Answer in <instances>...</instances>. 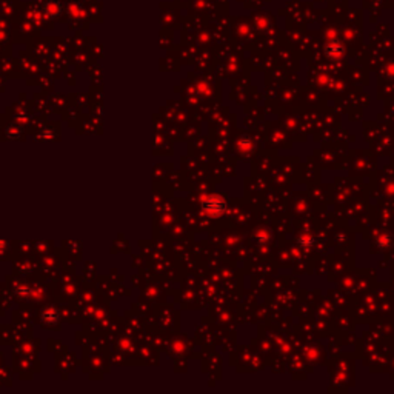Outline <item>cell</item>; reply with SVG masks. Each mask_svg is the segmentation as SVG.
Here are the masks:
<instances>
[{"mask_svg":"<svg viewBox=\"0 0 394 394\" xmlns=\"http://www.w3.org/2000/svg\"><path fill=\"white\" fill-rule=\"evenodd\" d=\"M342 52H344V46L339 43V42H330L327 46H325V54L328 55V57H341L342 55Z\"/></svg>","mask_w":394,"mask_h":394,"instance_id":"1","label":"cell"}]
</instances>
